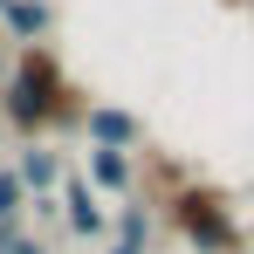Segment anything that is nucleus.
Listing matches in <instances>:
<instances>
[{"instance_id":"39448f33","label":"nucleus","mask_w":254,"mask_h":254,"mask_svg":"<svg viewBox=\"0 0 254 254\" xmlns=\"http://www.w3.org/2000/svg\"><path fill=\"white\" fill-rule=\"evenodd\" d=\"M0 35L21 42V48L48 42V35H55V7H48V0H0Z\"/></svg>"},{"instance_id":"20e7f679","label":"nucleus","mask_w":254,"mask_h":254,"mask_svg":"<svg viewBox=\"0 0 254 254\" xmlns=\"http://www.w3.org/2000/svg\"><path fill=\"white\" fill-rule=\"evenodd\" d=\"M83 137L96 151H137V144H144V117H130L124 103H89Z\"/></svg>"},{"instance_id":"0eeeda50","label":"nucleus","mask_w":254,"mask_h":254,"mask_svg":"<svg viewBox=\"0 0 254 254\" xmlns=\"http://www.w3.org/2000/svg\"><path fill=\"white\" fill-rule=\"evenodd\" d=\"M83 179L96 186V192L124 199L130 186H137V165H130V151H96V144H89V165H83Z\"/></svg>"},{"instance_id":"9d476101","label":"nucleus","mask_w":254,"mask_h":254,"mask_svg":"<svg viewBox=\"0 0 254 254\" xmlns=\"http://www.w3.org/2000/svg\"><path fill=\"white\" fill-rule=\"evenodd\" d=\"M7 254H55V248H48V241H35V234H21V241H14Z\"/></svg>"},{"instance_id":"6e6552de","label":"nucleus","mask_w":254,"mask_h":254,"mask_svg":"<svg viewBox=\"0 0 254 254\" xmlns=\"http://www.w3.org/2000/svg\"><path fill=\"white\" fill-rule=\"evenodd\" d=\"M151 248V206H117L110 213V248L103 254H144Z\"/></svg>"},{"instance_id":"9b49d317","label":"nucleus","mask_w":254,"mask_h":254,"mask_svg":"<svg viewBox=\"0 0 254 254\" xmlns=\"http://www.w3.org/2000/svg\"><path fill=\"white\" fill-rule=\"evenodd\" d=\"M0 42H7V35H0ZM7 69H14V62H7V48H0V83H7Z\"/></svg>"},{"instance_id":"f257e3e1","label":"nucleus","mask_w":254,"mask_h":254,"mask_svg":"<svg viewBox=\"0 0 254 254\" xmlns=\"http://www.w3.org/2000/svg\"><path fill=\"white\" fill-rule=\"evenodd\" d=\"M83 117H89V96L69 83L62 55L48 42L21 48L7 83H0V124L14 137H28V144H42L48 130H83Z\"/></svg>"},{"instance_id":"f8f14e48","label":"nucleus","mask_w":254,"mask_h":254,"mask_svg":"<svg viewBox=\"0 0 254 254\" xmlns=\"http://www.w3.org/2000/svg\"><path fill=\"white\" fill-rule=\"evenodd\" d=\"M248 7H254V0H248Z\"/></svg>"},{"instance_id":"423d86ee","label":"nucleus","mask_w":254,"mask_h":254,"mask_svg":"<svg viewBox=\"0 0 254 254\" xmlns=\"http://www.w3.org/2000/svg\"><path fill=\"white\" fill-rule=\"evenodd\" d=\"M14 172H21V186H28V199H55V192H62V179H69V172H62V158H55L48 144H28Z\"/></svg>"},{"instance_id":"1a4fd4ad","label":"nucleus","mask_w":254,"mask_h":254,"mask_svg":"<svg viewBox=\"0 0 254 254\" xmlns=\"http://www.w3.org/2000/svg\"><path fill=\"white\" fill-rule=\"evenodd\" d=\"M21 213H28V186H21V172H14V165H0V227L21 220Z\"/></svg>"},{"instance_id":"f03ea898","label":"nucleus","mask_w":254,"mask_h":254,"mask_svg":"<svg viewBox=\"0 0 254 254\" xmlns=\"http://www.w3.org/2000/svg\"><path fill=\"white\" fill-rule=\"evenodd\" d=\"M165 220H172V234L192 254H248V234H241L234 199L220 186H206V179H186L179 192H165Z\"/></svg>"},{"instance_id":"7ed1b4c3","label":"nucleus","mask_w":254,"mask_h":254,"mask_svg":"<svg viewBox=\"0 0 254 254\" xmlns=\"http://www.w3.org/2000/svg\"><path fill=\"white\" fill-rule=\"evenodd\" d=\"M55 199H62V227H69L76 241H110V206H103V192L89 186L83 172H69Z\"/></svg>"}]
</instances>
